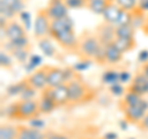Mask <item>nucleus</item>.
Here are the masks:
<instances>
[{
    "mask_svg": "<svg viewBox=\"0 0 148 139\" xmlns=\"http://www.w3.org/2000/svg\"><path fill=\"white\" fill-rule=\"evenodd\" d=\"M51 38L54 40L63 49L75 54L78 47V36L74 32V24L69 16L58 18V20H52Z\"/></svg>",
    "mask_w": 148,
    "mask_h": 139,
    "instance_id": "nucleus-1",
    "label": "nucleus"
},
{
    "mask_svg": "<svg viewBox=\"0 0 148 139\" xmlns=\"http://www.w3.org/2000/svg\"><path fill=\"white\" fill-rule=\"evenodd\" d=\"M5 114L10 119H18V121H31L38 118L41 114L38 100H17L5 108Z\"/></svg>",
    "mask_w": 148,
    "mask_h": 139,
    "instance_id": "nucleus-2",
    "label": "nucleus"
},
{
    "mask_svg": "<svg viewBox=\"0 0 148 139\" xmlns=\"http://www.w3.org/2000/svg\"><path fill=\"white\" fill-rule=\"evenodd\" d=\"M100 41L94 31L85 30L83 31L80 36H78V47L75 55L82 62L94 61L95 54L100 47Z\"/></svg>",
    "mask_w": 148,
    "mask_h": 139,
    "instance_id": "nucleus-3",
    "label": "nucleus"
},
{
    "mask_svg": "<svg viewBox=\"0 0 148 139\" xmlns=\"http://www.w3.org/2000/svg\"><path fill=\"white\" fill-rule=\"evenodd\" d=\"M69 87V105L68 106H78L83 105L94 99V90L90 87L82 78L75 76L68 82Z\"/></svg>",
    "mask_w": 148,
    "mask_h": 139,
    "instance_id": "nucleus-4",
    "label": "nucleus"
},
{
    "mask_svg": "<svg viewBox=\"0 0 148 139\" xmlns=\"http://www.w3.org/2000/svg\"><path fill=\"white\" fill-rule=\"evenodd\" d=\"M51 22L52 20L46 12V9H40L34 20V36L37 41L51 37Z\"/></svg>",
    "mask_w": 148,
    "mask_h": 139,
    "instance_id": "nucleus-5",
    "label": "nucleus"
},
{
    "mask_svg": "<svg viewBox=\"0 0 148 139\" xmlns=\"http://www.w3.org/2000/svg\"><path fill=\"white\" fill-rule=\"evenodd\" d=\"M75 78V73L69 68H58L49 65L48 76H47V87H57L62 84L69 82Z\"/></svg>",
    "mask_w": 148,
    "mask_h": 139,
    "instance_id": "nucleus-6",
    "label": "nucleus"
},
{
    "mask_svg": "<svg viewBox=\"0 0 148 139\" xmlns=\"http://www.w3.org/2000/svg\"><path fill=\"white\" fill-rule=\"evenodd\" d=\"M121 111L123 112L125 118L128 123L137 126L145 117V114L148 112V102L143 100L141 104L135 106H121Z\"/></svg>",
    "mask_w": 148,
    "mask_h": 139,
    "instance_id": "nucleus-7",
    "label": "nucleus"
},
{
    "mask_svg": "<svg viewBox=\"0 0 148 139\" xmlns=\"http://www.w3.org/2000/svg\"><path fill=\"white\" fill-rule=\"evenodd\" d=\"M49 65L41 67L36 69L34 73H31L29 76L26 78V81L31 87H34L37 91H42L47 87V76H48Z\"/></svg>",
    "mask_w": 148,
    "mask_h": 139,
    "instance_id": "nucleus-8",
    "label": "nucleus"
},
{
    "mask_svg": "<svg viewBox=\"0 0 148 139\" xmlns=\"http://www.w3.org/2000/svg\"><path fill=\"white\" fill-rule=\"evenodd\" d=\"M4 35H5V38L8 41L21 38V37L26 36V27H24L16 20H10L8 25L1 29V40H4Z\"/></svg>",
    "mask_w": 148,
    "mask_h": 139,
    "instance_id": "nucleus-9",
    "label": "nucleus"
},
{
    "mask_svg": "<svg viewBox=\"0 0 148 139\" xmlns=\"http://www.w3.org/2000/svg\"><path fill=\"white\" fill-rule=\"evenodd\" d=\"M45 9L51 20H58V18H64L69 16V9L66 6L63 0H48L47 6Z\"/></svg>",
    "mask_w": 148,
    "mask_h": 139,
    "instance_id": "nucleus-10",
    "label": "nucleus"
},
{
    "mask_svg": "<svg viewBox=\"0 0 148 139\" xmlns=\"http://www.w3.org/2000/svg\"><path fill=\"white\" fill-rule=\"evenodd\" d=\"M94 32H95V35L98 36L100 43L106 44V46L112 43L115 41V38H116L115 26L111 25V24H108V22H105V21H103L100 25L96 26Z\"/></svg>",
    "mask_w": 148,
    "mask_h": 139,
    "instance_id": "nucleus-11",
    "label": "nucleus"
},
{
    "mask_svg": "<svg viewBox=\"0 0 148 139\" xmlns=\"http://www.w3.org/2000/svg\"><path fill=\"white\" fill-rule=\"evenodd\" d=\"M48 91L52 99L54 100L57 107H62V106H68L69 105V87L68 82L62 84L57 87H48Z\"/></svg>",
    "mask_w": 148,
    "mask_h": 139,
    "instance_id": "nucleus-12",
    "label": "nucleus"
},
{
    "mask_svg": "<svg viewBox=\"0 0 148 139\" xmlns=\"http://www.w3.org/2000/svg\"><path fill=\"white\" fill-rule=\"evenodd\" d=\"M127 90L136 92L141 96H145L146 94H148V78L142 72L137 73L135 78L132 79V82L130 84Z\"/></svg>",
    "mask_w": 148,
    "mask_h": 139,
    "instance_id": "nucleus-13",
    "label": "nucleus"
},
{
    "mask_svg": "<svg viewBox=\"0 0 148 139\" xmlns=\"http://www.w3.org/2000/svg\"><path fill=\"white\" fill-rule=\"evenodd\" d=\"M38 105H40V111L42 114H48L51 112H53L56 108H58L54 102V100L52 99V96L49 94L48 87H46L45 90L41 91V96L38 99Z\"/></svg>",
    "mask_w": 148,
    "mask_h": 139,
    "instance_id": "nucleus-14",
    "label": "nucleus"
},
{
    "mask_svg": "<svg viewBox=\"0 0 148 139\" xmlns=\"http://www.w3.org/2000/svg\"><path fill=\"white\" fill-rule=\"evenodd\" d=\"M121 12H122V9L121 7L117 6L115 3H110L109 5H108V7L105 9V11H104V14L101 16L104 17V21L105 22L116 26L119 18H120V16H121Z\"/></svg>",
    "mask_w": 148,
    "mask_h": 139,
    "instance_id": "nucleus-15",
    "label": "nucleus"
},
{
    "mask_svg": "<svg viewBox=\"0 0 148 139\" xmlns=\"http://www.w3.org/2000/svg\"><path fill=\"white\" fill-rule=\"evenodd\" d=\"M123 58V53L116 46L110 43L106 46V59H105V65H116Z\"/></svg>",
    "mask_w": 148,
    "mask_h": 139,
    "instance_id": "nucleus-16",
    "label": "nucleus"
},
{
    "mask_svg": "<svg viewBox=\"0 0 148 139\" xmlns=\"http://www.w3.org/2000/svg\"><path fill=\"white\" fill-rule=\"evenodd\" d=\"M114 44L116 46L123 54L133 50L137 46L135 38H122V37H116L114 41Z\"/></svg>",
    "mask_w": 148,
    "mask_h": 139,
    "instance_id": "nucleus-17",
    "label": "nucleus"
},
{
    "mask_svg": "<svg viewBox=\"0 0 148 139\" xmlns=\"http://www.w3.org/2000/svg\"><path fill=\"white\" fill-rule=\"evenodd\" d=\"M109 4L110 1H108V0H88L86 9L95 15H103Z\"/></svg>",
    "mask_w": 148,
    "mask_h": 139,
    "instance_id": "nucleus-18",
    "label": "nucleus"
},
{
    "mask_svg": "<svg viewBox=\"0 0 148 139\" xmlns=\"http://www.w3.org/2000/svg\"><path fill=\"white\" fill-rule=\"evenodd\" d=\"M143 100H145L143 96L138 95L133 91L127 90L126 92H125V95L121 99V101H120V107H121V106H135V105L141 104Z\"/></svg>",
    "mask_w": 148,
    "mask_h": 139,
    "instance_id": "nucleus-19",
    "label": "nucleus"
},
{
    "mask_svg": "<svg viewBox=\"0 0 148 139\" xmlns=\"http://www.w3.org/2000/svg\"><path fill=\"white\" fill-rule=\"evenodd\" d=\"M18 136V126L14 124H1L0 126V139H17Z\"/></svg>",
    "mask_w": 148,
    "mask_h": 139,
    "instance_id": "nucleus-20",
    "label": "nucleus"
},
{
    "mask_svg": "<svg viewBox=\"0 0 148 139\" xmlns=\"http://www.w3.org/2000/svg\"><path fill=\"white\" fill-rule=\"evenodd\" d=\"M136 27L133 25H121L115 26V32L116 37H122V38H135L136 35Z\"/></svg>",
    "mask_w": 148,
    "mask_h": 139,
    "instance_id": "nucleus-21",
    "label": "nucleus"
},
{
    "mask_svg": "<svg viewBox=\"0 0 148 139\" xmlns=\"http://www.w3.org/2000/svg\"><path fill=\"white\" fill-rule=\"evenodd\" d=\"M0 65H1L3 69H6V70H10L14 67V57L4 48L0 52Z\"/></svg>",
    "mask_w": 148,
    "mask_h": 139,
    "instance_id": "nucleus-22",
    "label": "nucleus"
},
{
    "mask_svg": "<svg viewBox=\"0 0 148 139\" xmlns=\"http://www.w3.org/2000/svg\"><path fill=\"white\" fill-rule=\"evenodd\" d=\"M49 38L51 37L40 40L38 41V46H40V48L42 49V52L45 53V55H47V57H53V55L56 54V48L53 47L52 41H51Z\"/></svg>",
    "mask_w": 148,
    "mask_h": 139,
    "instance_id": "nucleus-23",
    "label": "nucleus"
},
{
    "mask_svg": "<svg viewBox=\"0 0 148 139\" xmlns=\"http://www.w3.org/2000/svg\"><path fill=\"white\" fill-rule=\"evenodd\" d=\"M117 6H120L122 10H127V11H133L137 9V0H115L114 1Z\"/></svg>",
    "mask_w": 148,
    "mask_h": 139,
    "instance_id": "nucleus-24",
    "label": "nucleus"
},
{
    "mask_svg": "<svg viewBox=\"0 0 148 139\" xmlns=\"http://www.w3.org/2000/svg\"><path fill=\"white\" fill-rule=\"evenodd\" d=\"M63 3L69 10H79V9H86L88 0H63Z\"/></svg>",
    "mask_w": 148,
    "mask_h": 139,
    "instance_id": "nucleus-25",
    "label": "nucleus"
},
{
    "mask_svg": "<svg viewBox=\"0 0 148 139\" xmlns=\"http://www.w3.org/2000/svg\"><path fill=\"white\" fill-rule=\"evenodd\" d=\"M103 81L106 82V84H110V85L120 82V74H117L114 70H108L103 74Z\"/></svg>",
    "mask_w": 148,
    "mask_h": 139,
    "instance_id": "nucleus-26",
    "label": "nucleus"
},
{
    "mask_svg": "<svg viewBox=\"0 0 148 139\" xmlns=\"http://www.w3.org/2000/svg\"><path fill=\"white\" fill-rule=\"evenodd\" d=\"M105 59H106V44L101 43L92 62H95L96 64H99V65H105Z\"/></svg>",
    "mask_w": 148,
    "mask_h": 139,
    "instance_id": "nucleus-27",
    "label": "nucleus"
},
{
    "mask_svg": "<svg viewBox=\"0 0 148 139\" xmlns=\"http://www.w3.org/2000/svg\"><path fill=\"white\" fill-rule=\"evenodd\" d=\"M17 139H32L31 127L18 126V136H17Z\"/></svg>",
    "mask_w": 148,
    "mask_h": 139,
    "instance_id": "nucleus-28",
    "label": "nucleus"
},
{
    "mask_svg": "<svg viewBox=\"0 0 148 139\" xmlns=\"http://www.w3.org/2000/svg\"><path fill=\"white\" fill-rule=\"evenodd\" d=\"M46 139H71L68 136H66V134H63V133H59V132H52V131H49L46 133Z\"/></svg>",
    "mask_w": 148,
    "mask_h": 139,
    "instance_id": "nucleus-29",
    "label": "nucleus"
},
{
    "mask_svg": "<svg viewBox=\"0 0 148 139\" xmlns=\"http://www.w3.org/2000/svg\"><path fill=\"white\" fill-rule=\"evenodd\" d=\"M110 91L112 92V94H114L115 96H120V95H122L123 92H125V89L122 87V85H121V84H119V82H116V84L111 85Z\"/></svg>",
    "mask_w": 148,
    "mask_h": 139,
    "instance_id": "nucleus-30",
    "label": "nucleus"
},
{
    "mask_svg": "<svg viewBox=\"0 0 148 139\" xmlns=\"http://www.w3.org/2000/svg\"><path fill=\"white\" fill-rule=\"evenodd\" d=\"M138 128L141 129V131H145V132H148V112L145 114V117L142 118V121L137 124Z\"/></svg>",
    "mask_w": 148,
    "mask_h": 139,
    "instance_id": "nucleus-31",
    "label": "nucleus"
},
{
    "mask_svg": "<svg viewBox=\"0 0 148 139\" xmlns=\"http://www.w3.org/2000/svg\"><path fill=\"white\" fill-rule=\"evenodd\" d=\"M137 7L143 12H148V0H138Z\"/></svg>",
    "mask_w": 148,
    "mask_h": 139,
    "instance_id": "nucleus-32",
    "label": "nucleus"
},
{
    "mask_svg": "<svg viewBox=\"0 0 148 139\" xmlns=\"http://www.w3.org/2000/svg\"><path fill=\"white\" fill-rule=\"evenodd\" d=\"M141 72H142V73L145 74V75L148 78V62H147V63H143V65H142Z\"/></svg>",
    "mask_w": 148,
    "mask_h": 139,
    "instance_id": "nucleus-33",
    "label": "nucleus"
},
{
    "mask_svg": "<svg viewBox=\"0 0 148 139\" xmlns=\"http://www.w3.org/2000/svg\"><path fill=\"white\" fill-rule=\"evenodd\" d=\"M142 31L145 32L146 36H148V17H147V20H146V22H145V25L142 26Z\"/></svg>",
    "mask_w": 148,
    "mask_h": 139,
    "instance_id": "nucleus-34",
    "label": "nucleus"
},
{
    "mask_svg": "<svg viewBox=\"0 0 148 139\" xmlns=\"http://www.w3.org/2000/svg\"><path fill=\"white\" fill-rule=\"evenodd\" d=\"M108 1H110V3H114V1H115V0H108Z\"/></svg>",
    "mask_w": 148,
    "mask_h": 139,
    "instance_id": "nucleus-35",
    "label": "nucleus"
},
{
    "mask_svg": "<svg viewBox=\"0 0 148 139\" xmlns=\"http://www.w3.org/2000/svg\"><path fill=\"white\" fill-rule=\"evenodd\" d=\"M78 139H89V138H78Z\"/></svg>",
    "mask_w": 148,
    "mask_h": 139,
    "instance_id": "nucleus-36",
    "label": "nucleus"
},
{
    "mask_svg": "<svg viewBox=\"0 0 148 139\" xmlns=\"http://www.w3.org/2000/svg\"><path fill=\"white\" fill-rule=\"evenodd\" d=\"M24 1H26V0H24Z\"/></svg>",
    "mask_w": 148,
    "mask_h": 139,
    "instance_id": "nucleus-37",
    "label": "nucleus"
}]
</instances>
